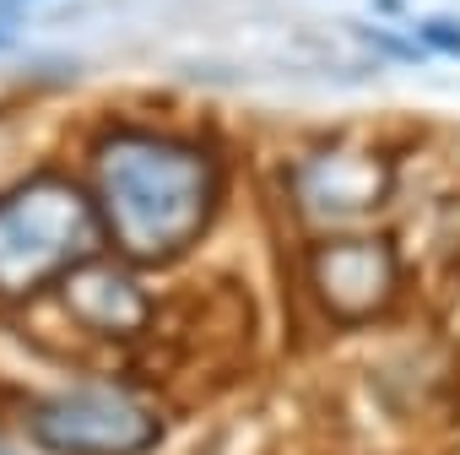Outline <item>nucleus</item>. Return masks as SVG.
<instances>
[{
  "label": "nucleus",
  "instance_id": "obj_4",
  "mask_svg": "<svg viewBox=\"0 0 460 455\" xmlns=\"http://www.w3.org/2000/svg\"><path fill=\"white\" fill-rule=\"evenodd\" d=\"M309 272L331 315L363 320V315H379L395 293V245L390 239H325Z\"/></svg>",
  "mask_w": 460,
  "mask_h": 455
},
{
  "label": "nucleus",
  "instance_id": "obj_9",
  "mask_svg": "<svg viewBox=\"0 0 460 455\" xmlns=\"http://www.w3.org/2000/svg\"><path fill=\"white\" fill-rule=\"evenodd\" d=\"M0 455H6V450H0Z\"/></svg>",
  "mask_w": 460,
  "mask_h": 455
},
{
  "label": "nucleus",
  "instance_id": "obj_8",
  "mask_svg": "<svg viewBox=\"0 0 460 455\" xmlns=\"http://www.w3.org/2000/svg\"><path fill=\"white\" fill-rule=\"evenodd\" d=\"M12 39H17V22H12V17H6V12H0V49H6V44H12Z\"/></svg>",
  "mask_w": 460,
  "mask_h": 455
},
{
  "label": "nucleus",
  "instance_id": "obj_1",
  "mask_svg": "<svg viewBox=\"0 0 460 455\" xmlns=\"http://www.w3.org/2000/svg\"><path fill=\"white\" fill-rule=\"evenodd\" d=\"M87 195L103 239L125 261L163 266L206 234L222 195V163L184 136L109 130L87 152Z\"/></svg>",
  "mask_w": 460,
  "mask_h": 455
},
{
  "label": "nucleus",
  "instance_id": "obj_5",
  "mask_svg": "<svg viewBox=\"0 0 460 455\" xmlns=\"http://www.w3.org/2000/svg\"><path fill=\"white\" fill-rule=\"evenodd\" d=\"M390 195V168L374 152L325 147L298 168V201L314 217H363Z\"/></svg>",
  "mask_w": 460,
  "mask_h": 455
},
{
  "label": "nucleus",
  "instance_id": "obj_6",
  "mask_svg": "<svg viewBox=\"0 0 460 455\" xmlns=\"http://www.w3.org/2000/svg\"><path fill=\"white\" fill-rule=\"evenodd\" d=\"M60 293H66L71 315H76V320H87L93 331L130 336V331H141V326H146V299H141V288H136L125 272H114V266L82 261V266L60 282Z\"/></svg>",
  "mask_w": 460,
  "mask_h": 455
},
{
  "label": "nucleus",
  "instance_id": "obj_2",
  "mask_svg": "<svg viewBox=\"0 0 460 455\" xmlns=\"http://www.w3.org/2000/svg\"><path fill=\"white\" fill-rule=\"evenodd\" d=\"M103 239L93 195L66 174H33L0 195V299H33L93 261Z\"/></svg>",
  "mask_w": 460,
  "mask_h": 455
},
{
  "label": "nucleus",
  "instance_id": "obj_7",
  "mask_svg": "<svg viewBox=\"0 0 460 455\" xmlns=\"http://www.w3.org/2000/svg\"><path fill=\"white\" fill-rule=\"evenodd\" d=\"M428 39H433V44H449V49L460 55V33H455V28H438V22H433V28H428Z\"/></svg>",
  "mask_w": 460,
  "mask_h": 455
},
{
  "label": "nucleus",
  "instance_id": "obj_3",
  "mask_svg": "<svg viewBox=\"0 0 460 455\" xmlns=\"http://www.w3.org/2000/svg\"><path fill=\"white\" fill-rule=\"evenodd\" d=\"M28 428L55 455H146L163 433L157 412L125 385H82L28 412Z\"/></svg>",
  "mask_w": 460,
  "mask_h": 455
}]
</instances>
